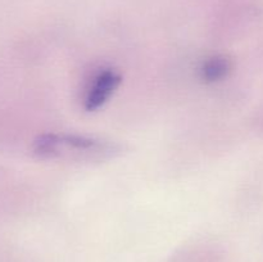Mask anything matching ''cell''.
Instances as JSON below:
<instances>
[{
  "label": "cell",
  "instance_id": "obj_1",
  "mask_svg": "<svg viewBox=\"0 0 263 262\" xmlns=\"http://www.w3.org/2000/svg\"><path fill=\"white\" fill-rule=\"evenodd\" d=\"M120 82V74L113 71H104L98 74L86 94L85 108L87 110H95L102 107L117 89Z\"/></svg>",
  "mask_w": 263,
  "mask_h": 262
},
{
  "label": "cell",
  "instance_id": "obj_2",
  "mask_svg": "<svg viewBox=\"0 0 263 262\" xmlns=\"http://www.w3.org/2000/svg\"><path fill=\"white\" fill-rule=\"evenodd\" d=\"M230 69V63L223 57H215L211 58L203 64L202 76L207 81H217L225 77Z\"/></svg>",
  "mask_w": 263,
  "mask_h": 262
}]
</instances>
